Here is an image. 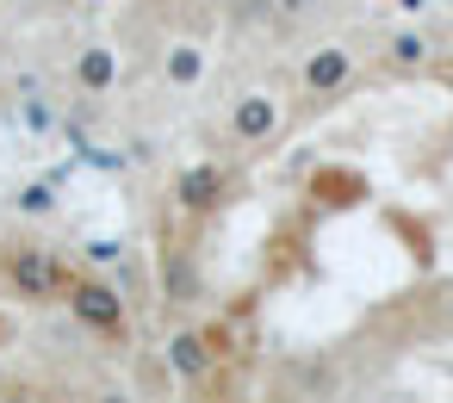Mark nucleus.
Listing matches in <instances>:
<instances>
[{"instance_id":"obj_10","label":"nucleus","mask_w":453,"mask_h":403,"mask_svg":"<svg viewBox=\"0 0 453 403\" xmlns=\"http://www.w3.org/2000/svg\"><path fill=\"white\" fill-rule=\"evenodd\" d=\"M199 335H205V347H211V360H218V366H230V360L249 347V341H242V329H236V316H205V323H199Z\"/></svg>"},{"instance_id":"obj_15","label":"nucleus","mask_w":453,"mask_h":403,"mask_svg":"<svg viewBox=\"0 0 453 403\" xmlns=\"http://www.w3.org/2000/svg\"><path fill=\"white\" fill-rule=\"evenodd\" d=\"M447 323H453V298H447Z\"/></svg>"},{"instance_id":"obj_8","label":"nucleus","mask_w":453,"mask_h":403,"mask_svg":"<svg viewBox=\"0 0 453 403\" xmlns=\"http://www.w3.org/2000/svg\"><path fill=\"white\" fill-rule=\"evenodd\" d=\"M434 57H441V50H434V38H422V32H385V38H379V69H385V75H403V81H410V75L434 69Z\"/></svg>"},{"instance_id":"obj_13","label":"nucleus","mask_w":453,"mask_h":403,"mask_svg":"<svg viewBox=\"0 0 453 403\" xmlns=\"http://www.w3.org/2000/svg\"><path fill=\"white\" fill-rule=\"evenodd\" d=\"M385 7H391V13H403V19H416V13H428V7H434V0H385Z\"/></svg>"},{"instance_id":"obj_16","label":"nucleus","mask_w":453,"mask_h":403,"mask_svg":"<svg viewBox=\"0 0 453 403\" xmlns=\"http://www.w3.org/2000/svg\"><path fill=\"white\" fill-rule=\"evenodd\" d=\"M218 403H230V397H218Z\"/></svg>"},{"instance_id":"obj_5","label":"nucleus","mask_w":453,"mask_h":403,"mask_svg":"<svg viewBox=\"0 0 453 403\" xmlns=\"http://www.w3.org/2000/svg\"><path fill=\"white\" fill-rule=\"evenodd\" d=\"M156 69H162V87H174V94H193L205 75H211V50H205V38H168L162 44V57H156Z\"/></svg>"},{"instance_id":"obj_11","label":"nucleus","mask_w":453,"mask_h":403,"mask_svg":"<svg viewBox=\"0 0 453 403\" xmlns=\"http://www.w3.org/2000/svg\"><path fill=\"white\" fill-rule=\"evenodd\" d=\"M0 403H44V397H38V384H26V378H0Z\"/></svg>"},{"instance_id":"obj_6","label":"nucleus","mask_w":453,"mask_h":403,"mask_svg":"<svg viewBox=\"0 0 453 403\" xmlns=\"http://www.w3.org/2000/svg\"><path fill=\"white\" fill-rule=\"evenodd\" d=\"M119 75H125V63H119V50H112L106 38H88V44L75 50L69 81H75V94H81V100H106V94L119 87Z\"/></svg>"},{"instance_id":"obj_1","label":"nucleus","mask_w":453,"mask_h":403,"mask_svg":"<svg viewBox=\"0 0 453 403\" xmlns=\"http://www.w3.org/2000/svg\"><path fill=\"white\" fill-rule=\"evenodd\" d=\"M75 279V261L38 236H7L0 242V292L13 304H63Z\"/></svg>"},{"instance_id":"obj_14","label":"nucleus","mask_w":453,"mask_h":403,"mask_svg":"<svg viewBox=\"0 0 453 403\" xmlns=\"http://www.w3.org/2000/svg\"><path fill=\"white\" fill-rule=\"evenodd\" d=\"M69 7H81V13H100V7H106V0H69Z\"/></svg>"},{"instance_id":"obj_9","label":"nucleus","mask_w":453,"mask_h":403,"mask_svg":"<svg viewBox=\"0 0 453 403\" xmlns=\"http://www.w3.org/2000/svg\"><path fill=\"white\" fill-rule=\"evenodd\" d=\"M230 193H236V168H224V162H199V168H187L174 180L180 205H224Z\"/></svg>"},{"instance_id":"obj_3","label":"nucleus","mask_w":453,"mask_h":403,"mask_svg":"<svg viewBox=\"0 0 453 403\" xmlns=\"http://www.w3.org/2000/svg\"><path fill=\"white\" fill-rule=\"evenodd\" d=\"M360 81H366V75H360V57H354L348 44H317V50H304V63H298V94L317 100V106L354 94Z\"/></svg>"},{"instance_id":"obj_4","label":"nucleus","mask_w":453,"mask_h":403,"mask_svg":"<svg viewBox=\"0 0 453 403\" xmlns=\"http://www.w3.org/2000/svg\"><path fill=\"white\" fill-rule=\"evenodd\" d=\"M280 125H286V106H280L267 87L236 94L230 112H224V137H230V149H267V143L280 137Z\"/></svg>"},{"instance_id":"obj_12","label":"nucleus","mask_w":453,"mask_h":403,"mask_svg":"<svg viewBox=\"0 0 453 403\" xmlns=\"http://www.w3.org/2000/svg\"><path fill=\"white\" fill-rule=\"evenodd\" d=\"M81 403H131V391H119V384H94V391H81Z\"/></svg>"},{"instance_id":"obj_7","label":"nucleus","mask_w":453,"mask_h":403,"mask_svg":"<svg viewBox=\"0 0 453 403\" xmlns=\"http://www.w3.org/2000/svg\"><path fill=\"white\" fill-rule=\"evenodd\" d=\"M162 360H168V372H174V384H205V378H218V360H211V347H205V335H199V323H187V329H174L168 335V347H162Z\"/></svg>"},{"instance_id":"obj_2","label":"nucleus","mask_w":453,"mask_h":403,"mask_svg":"<svg viewBox=\"0 0 453 403\" xmlns=\"http://www.w3.org/2000/svg\"><path fill=\"white\" fill-rule=\"evenodd\" d=\"M63 310H69L94 341H106V347H125V341H131V304H125V292H119L100 267H75V279H69V292H63Z\"/></svg>"}]
</instances>
